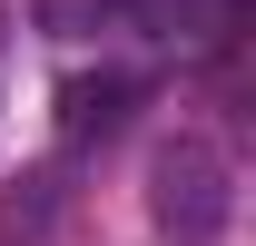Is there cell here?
<instances>
[{"mask_svg": "<svg viewBox=\"0 0 256 246\" xmlns=\"http://www.w3.org/2000/svg\"><path fill=\"white\" fill-rule=\"evenodd\" d=\"M226 207H236V187H226L217 138H168V148L148 158V216H158L168 246H217Z\"/></svg>", "mask_w": 256, "mask_h": 246, "instance_id": "6da1fadb", "label": "cell"}, {"mask_svg": "<svg viewBox=\"0 0 256 246\" xmlns=\"http://www.w3.org/2000/svg\"><path fill=\"white\" fill-rule=\"evenodd\" d=\"M128 98H138V79H128V69L69 79V89H60V138H108V128L128 118Z\"/></svg>", "mask_w": 256, "mask_h": 246, "instance_id": "7a4b0ae2", "label": "cell"}]
</instances>
